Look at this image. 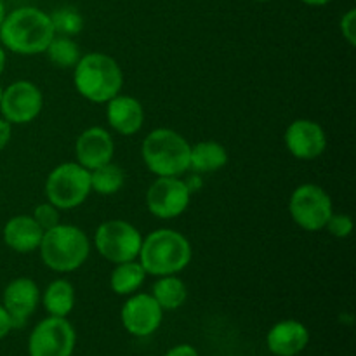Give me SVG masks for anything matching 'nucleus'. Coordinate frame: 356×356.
<instances>
[{
	"instance_id": "f257e3e1",
	"label": "nucleus",
	"mask_w": 356,
	"mask_h": 356,
	"mask_svg": "<svg viewBox=\"0 0 356 356\" xmlns=\"http://www.w3.org/2000/svg\"><path fill=\"white\" fill-rule=\"evenodd\" d=\"M56 31L51 16L37 7H17L0 24V40L14 54L35 56L45 52Z\"/></svg>"
},
{
	"instance_id": "f03ea898",
	"label": "nucleus",
	"mask_w": 356,
	"mask_h": 356,
	"mask_svg": "<svg viewBox=\"0 0 356 356\" xmlns=\"http://www.w3.org/2000/svg\"><path fill=\"white\" fill-rule=\"evenodd\" d=\"M191 243L176 229L160 228L143 238L139 263L153 277L177 275L191 263Z\"/></svg>"
},
{
	"instance_id": "7ed1b4c3",
	"label": "nucleus",
	"mask_w": 356,
	"mask_h": 356,
	"mask_svg": "<svg viewBox=\"0 0 356 356\" xmlns=\"http://www.w3.org/2000/svg\"><path fill=\"white\" fill-rule=\"evenodd\" d=\"M73 83L76 92L87 101L103 104L120 94L124 73L111 56L90 52L82 56L73 68Z\"/></svg>"
},
{
	"instance_id": "20e7f679",
	"label": "nucleus",
	"mask_w": 356,
	"mask_h": 356,
	"mask_svg": "<svg viewBox=\"0 0 356 356\" xmlns=\"http://www.w3.org/2000/svg\"><path fill=\"white\" fill-rule=\"evenodd\" d=\"M191 145L172 129L160 127L149 132L141 145L146 169L159 177H179L190 170Z\"/></svg>"
},
{
	"instance_id": "39448f33",
	"label": "nucleus",
	"mask_w": 356,
	"mask_h": 356,
	"mask_svg": "<svg viewBox=\"0 0 356 356\" xmlns=\"http://www.w3.org/2000/svg\"><path fill=\"white\" fill-rule=\"evenodd\" d=\"M45 266L58 273H70L82 266L90 254V240L83 229L61 225L44 232L38 247Z\"/></svg>"
},
{
	"instance_id": "423d86ee",
	"label": "nucleus",
	"mask_w": 356,
	"mask_h": 356,
	"mask_svg": "<svg viewBox=\"0 0 356 356\" xmlns=\"http://www.w3.org/2000/svg\"><path fill=\"white\" fill-rule=\"evenodd\" d=\"M90 172L76 162L59 163L45 179L47 202L59 211H72L80 207L90 195Z\"/></svg>"
},
{
	"instance_id": "0eeeda50",
	"label": "nucleus",
	"mask_w": 356,
	"mask_h": 356,
	"mask_svg": "<svg viewBox=\"0 0 356 356\" xmlns=\"http://www.w3.org/2000/svg\"><path fill=\"white\" fill-rule=\"evenodd\" d=\"M143 236L134 225L124 219H110L97 226L94 247L106 261L113 264L138 259Z\"/></svg>"
},
{
	"instance_id": "6e6552de",
	"label": "nucleus",
	"mask_w": 356,
	"mask_h": 356,
	"mask_svg": "<svg viewBox=\"0 0 356 356\" xmlns=\"http://www.w3.org/2000/svg\"><path fill=\"white\" fill-rule=\"evenodd\" d=\"M289 212L299 228L320 232L332 216V198L318 184L306 183L296 188L289 200Z\"/></svg>"
},
{
	"instance_id": "1a4fd4ad",
	"label": "nucleus",
	"mask_w": 356,
	"mask_h": 356,
	"mask_svg": "<svg viewBox=\"0 0 356 356\" xmlns=\"http://www.w3.org/2000/svg\"><path fill=\"white\" fill-rule=\"evenodd\" d=\"M76 334L72 323L61 316H47L31 330L28 337L30 356H72Z\"/></svg>"
},
{
	"instance_id": "9d476101",
	"label": "nucleus",
	"mask_w": 356,
	"mask_h": 356,
	"mask_svg": "<svg viewBox=\"0 0 356 356\" xmlns=\"http://www.w3.org/2000/svg\"><path fill=\"white\" fill-rule=\"evenodd\" d=\"M190 200V188L179 177H156L146 191V207L159 219L177 218L186 211Z\"/></svg>"
},
{
	"instance_id": "9b49d317",
	"label": "nucleus",
	"mask_w": 356,
	"mask_h": 356,
	"mask_svg": "<svg viewBox=\"0 0 356 356\" xmlns=\"http://www.w3.org/2000/svg\"><path fill=\"white\" fill-rule=\"evenodd\" d=\"M44 106V97L40 89L30 80H16L6 87L0 101L2 117L10 125L30 124L40 115Z\"/></svg>"
},
{
	"instance_id": "f8f14e48",
	"label": "nucleus",
	"mask_w": 356,
	"mask_h": 356,
	"mask_svg": "<svg viewBox=\"0 0 356 356\" xmlns=\"http://www.w3.org/2000/svg\"><path fill=\"white\" fill-rule=\"evenodd\" d=\"M124 329L134 337H148L159 330L163 320V309L152 294H131L120 309Z\"/></svg>"
},
{
	"instance_id": "ddd939ff",
	"label": "nucleus",
	"mask_w": 356,
	"mask_h": 356,
	"mask_svg": "<svg viewBox=\"0 0 356 356\" xmlns=\"http://www.w3.org/2000/svg\"><path fill=\"white\" fill-rule=\"evenodd\" d=\"M285 146L296 159L315 160L327 149V134L318 122L298 118L285 131Z\"/></svg>"
},
{
	"instance_id": "4468645a",
	"label": "nucleus",
	"mask_w": 356,
	"mask_h": 356,
	"mask_svg": "<svg viewBox=\"0 0 356 356\" xmlns=\"http://www.w3.org/2000/svg\"><path fill=\"white\" fill-rule=\"evenodd\" d=\"M40 302V291L31 278H14L2 294V306L9 313L13 329H19L30 320Z\"/></svg>"
},
{
	"instance_id": "2eb2a0df",
	"label": "nucleus",
	"mask_w": 356,
	"mask_h": 356,
	"mask_svg": "<svg viewBox=\"0 0 356 356\" xmlns=\"http://www.w3.org/2000/svg\"><path fill=\"white\" fill-rule=\"evenodd\" d=\"M115 155V143L110 132L103 127H89L76 138V163L90 170L111 162Z\"/></svg>"
},
{
	"instance_id": "dca6fc26",
	"label": "nucleus",
	"mask_w": 356,
	"mask_h": 356,
	"mask_svg": "<svg viewBox=\"0 0 356 356\" xmlns=\"http://www.w3.org/2000/svg\"><path fill=\"white\" fill-rule=\"evenodd\" d=\"M309 330L298 320H282L275 323L266 336L268 350L277 356H296L306 350Z\"/></svg>"
},
{
	"instance_id": "f3484780",
	"label": "nucleus",
	"mask_w": 356,
	"mask_h": 356,
	"mask_svg": "<svg viewBox=\"0 0 356 356\" xmlns=\"http://www.w3.org/2000/svg\"><path fill=\"white\" fill-rule=\"evenodd\" d=\"M110 127L122 136H134L145 124V108L136 97L117 94L106 103Z\"/></svg>"
},
{
	"instance_id": "a211bd4d",
	"label": "nucleus",
	"mask_w": 356,
	"mask_h": 356,
	"mask_svg": "<svg viewBox=\"0 0 356 356\" xmlns=\"http://www.w3.org/2000/svg\"><path fill=\"white\" fill-rule=\"evenodd\" d=\"M42 236H44V229L37 225L31 216L26 214L10 218L2 229L3 243L17 254H30L38 250Z\"/></svg>"
},
{
	"instance_id": "6ab92c4d",
	"label": "nucleus",
	"mask_w": 356,
	"mask_h": 356,
	"mask_svg": "<svg viewBox=\"0 0 356 356\" xmlns=\"http://www.w3.org/2000/svg\"><path fill=\"white\" fill-rule=\"evenodd\" d=\"M229 155L218 141H202L191 146L190 169L200 174L218 172L228 163Z\"/></svg>"
},
{
	"instance_id": "aec40b11",
	"label": "nucleus",
	"mask_w": 356,
	"mask_h": 356,
	"mask_svg": "<svg viewBox=\"0 0 356 356\" xmlns=\"http://www.w3.org/2000/svg\"><path fill=\"white\" fill-rule=\"evenodd\" d=\"M75 287L65 278H58V280L51 282L45 287L44 296H42V302H44V308L49 313V316L66 318L75 308Z\"/></svg>"
},
{
	"instance_id": "412c9836",
	"label": "nucleus",
	"mask_w": 356,
	"mask_h": 356,
	"mask_svg": "<svg viewBox=\"0 0 356 356\" xmlns=\"http://www.w3.org/2000/svg\"><path fill=\"white\" fill-rule=\"evenodd\" d=\"M146 271L138 259L127 261V263L115 264L111 271L110 287L118 296H131L139 291L146 280Z\"/></svg>"
},
{
	"instance_id": "4be33fe9",
	"label": "nucleus",
	"mask_w": 356,
	"mask_h": 356,
	"mask_svg": "<svg viewBox=\"0 0 356 356\" xmlns=\"http://www.w3.org/2000/svg\"><path fill=\"white\" fill-rule=\"evenodd\" d=\"M152 296L163 312H172L186 302L188 287L176 275H165V277H159V280L155 282Z\"/></svg>"
},
{
	"instance_id": "5701e85b",
	"label": "nucleus",
	"mask_w": 356,
	"mask_h": 356,
	"mask_svg": "<svg viewBox=\"0 0 356 356\" xmlns=\"http://www.w3.org/2000/svg\"><path fill=\"white\" fill-rule=\"evenodd\" d=\"M125 174L117 163L108 162L97 169L90 170V188L97 195L111 197L124 188Z\"/></svg>"
},
{
	"instance_id": "b1692460",
	"label": "nucleus",
	"mask_w": 356,
	"mask_h": 356,
	"mask_svg": "<svg viewBox=\"0 0 356 356\" xmlns=\"http://www.w3.org/2000/svg\"><path fill=\"white\" fill-rule=\"evenodd\" d=\"M45 52L58 68H75L79 59L82 58L79 44L73 40V37H65V35H54Z\"/></svg>"
},
{
	"instance_id": "393cba45",
	"label": "nucleus",
	"mask_w": 356,
	"mask_h": 356,
	"mask_svg": "<svg viewBox=\"0 0 356 356\" xmlns=\"http://www.w3.org/2000/svg\"><path fill=\"white\" fill-rule=\"evenodd\" d=\"M54 26L56 35H65V37H75L82 31L83 28V17L75 7H59L54 13L49 14Z\"/></svg>"
},
{
	"instance_id": "a878e982",
	"label": "nucleus",
	"mask_w": 356,
	"mask_h": 356,
	"mask_svg": "<svg viewBox=\"0 0 356 356\" xmlns=\"http://www.w3.org/2000/svg\"><path fill=\"white\" fill-rule=\"evenodd\" d=\"M31 218L37 221V225L40 226L44 232L54 228L59 225V209L56 205H52L51 202H44V204H38L35 207Z\"/></svg>"
},
{
	"instance_id": "bb28decb",
	"label": "nucleus",
	"mask_w": 356,
	"mask_h": 356,
	"mask_svg": "<svg viewBox=\"0 0 356 356\" xmlns=\"http://www.w3.org/2000/svg\"><path fill=\"white\" fill-rule=\"evenodd\" d=\"M353 219H351L350 214H336V212H332L323 229H327L336 238H348L353 233Z\"/></svg>"
},
{
	"instance_id": "cd10ccee",
	"label": "nucleus",
	"mask_w": 356,
	"mask_h": 356,
	"mask_svg": "<svg viewBox=\"0 0 356 356\" xmlns=\"http://www.w3.org/2000/svg\"><path fill=\"white\" fill-rule=\"evenodd\" d=\"M341 33L351 47L356 45V10L350 9L341 17Z\"/></svg>"
},
{
	"instance_id": "c85d7f7f",
	"label": "nucleus",
	"mask_w": 356,
	"mask_h": 356,
	"mask_svg": "<svg viewBox=\"0 0 356 356\" xmlns=\"http://www.w3.org/2000/svg\"><path fill=\"white\" fill-rule=\"evenodd\" d=\"M10 134H13V125H10L6 118L0 117V152L9 145Z\"/></svg>"
},
{
	"instance_id": "c756f323",
	"label": "nucleus",
	"mask_w": 356,
	"mask_h": 356,
	"mask_svg": "<svg viewBox=\"0 0 356 356\" xmlns=\"http://www.w3.org/2000/svg\"><path fill=\"white\" fill-rule=\"evenodd\" d=\"M163 356H200L198 351L190 344H177V346L170 348Z\"/></svg>"
},
{
	"instance_id": "7c9ffc66",
	"label": "nucleus",
	"mask_w": 356,
	"mask_h": 356,
	"mask_svg": "<svg viewBox=\"0 0 356 356\" xmlns=\"http://www.w3.org/2000/svg\"><path fill=\"white\" fill-rule=\"evenodd\" d=\"M13 330V322H10L9 313L6 312L2 305H0V341Z\"/></svg>"
},
{
	"instance_id": "2f4dec72",
	"label": "nucleus",
	"mask_w": 356,
	"mask_h": 356,
	"mask_svg": "<svg viewBox=\"0 0 356 356\" xmlns=\"http://www.w3.org/2000/svg\"><path fill=\"white\" fill-rule=\"evenodd\" d=\"M301 2L312 7H322V6H327L329 2H332V0H301Z\"/></svg>"
},
{
	"instance_id": "473e14b6",
	"label": "nucleus",
	"mask_w": 356,
	"mask_h": 356,
	"mask_svg": "<svg viewBox=\"0 0 356 356\" xmlns=\"http://www.w3.org/2000/svg\"><path fill=\"white\" fill-rule=\"evenodd\" d=\"M6 63H7V56H6V51H3L2 47H0V75L3 73V70H6Z\"/></svg>"
},
{
	"instance_id": "72a5a7b5",
	"label": "nucleus",
	"mask_w": 356,
	"mask_h": 356,
	"mask_svg": "<svg viewBox=\"0 0 356 356\" xmlns=\"http://www.w3.org/2000/svg\"><path fill=\"white\" fill-rule=\"evenodd\" d=\"M6 3H3V0H0V24H2L3 17H6Z\"/></svg>"
},
{
	"instance_id": "f704fd0d",
	"label": "nucleus",
	"mask_w": 356,
	"mask_h": 356,
	"mask_svg": "<svg viewBox=\"0 0 356 356\" xmlns=\"http://www.w3.org/2000/svg\"><path fill=\"white\" fill-rule=\"evenodd\" d=\"M2 92H3V89H2V87H0V101H2Z\"/></svg>"
},
{
	"instance_id": "c9c22d12",
	"label": "nucleus",
	"mask_w": 356,
	"mask_h": 356,
	"mask_svg": "<svg viewBox=\"0 0 356 356\" xmlns=\"http://www.w3.org/2000/svg\"><path fill=\"white\" fill-rule=\"evenodd\" d=\"M257 2H270V0H257Z\"/></svg>"
}]
</instances>
